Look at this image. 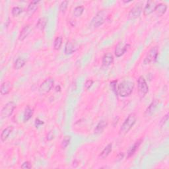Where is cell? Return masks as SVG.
Returning a JSON list of instances; mask_svg holds the SVG:
<instances>
[{
  "label": "cell",
  "instance_id": "cell-34",
  "mask_svg": "<svg viewBox=\"0 0 169 169\" xmlns=\"http://www.w3.org/2000/svg\"><path fill=\"white\" fill-rule=\"evenodd\" d=\"M168 114H167L165 115L164 117L162 119V120L161 121V126H163L165 123H166L168 121Z\"/></svg>",
  "mask_w": 169,
  "mask_h": 169
},
{
  "label": "cell",
  "instance_id": "cell-7",
  "mask_svg": "<svg viewBox=\"0 0 169 169\" xmlns=\"http://www.w3.org/2000/svg\"><path fill=\"white\" fill-rule=\"evenodd\" d=\"M137 87H138L139 93L142 97H145V95L149 91V87H148L146 81L143 76H140L137 80Z\"/></svg>",
  "mask_w": 169,
  "mask_h": 169
},
{
  "label": "cell",
  "instance_id": "cell-28",
  "mask_svg": "<svg viewBox=\"0 0 169 169\" xmlns=\"http://www.w3.org/2000/svg\"><path fill=\"white\" fill-rule=\"evenodd\" d=\"M22 8H19V7H14V8L12 9L11 11V13H12V15L13 17H17L20 14L22 13Z\"/></svg>",
  "mask_w": 169,
  "mask_h": 169
},
{
  "label": "cell",
  "instance_id": "cell-26",
  "mask_svg": "<svg viewBox=\"0 0 169 169\" xmlns=\"http://www.w3.org/2000/svg\"><path fill=\"white\" fill-rule=\"evenodd\" d=\"M84 11V8L83 6H77L73 11V15L76 17H79L82 15Z\"/></svg>",
  "mask_w": 169,
  "mask_h": 169
},
{
  "label": "cell",
  "instance_id": "cell-2",
  "mask_svg": "<svg viewBox=\"0 0 169 169\" xmlns=\"http://www.w3.org/2000/svg\"><path fill=\"white\" fill-rule=\"evenodd\" d=\"M136 122V115L134 113H132L129 114L128 118L126 119L122 125L119 131V134L124 136L127 134L129 132V131L131 129L133 126H134Z\"/></svg>",
  "mask_w": 169,
  "mask_h": 169
},
{
  "label": "cell",
  "instance_id": "cell-37",
  "mask_svg": "<svg viewBox=\"0 0 169 169\" xmlns=\"http://www.w3.org/2000/svg\"><path fill=\"white\" fill-rule=\"evenodd\" d=\"M132 2V1H127V2H126V1H124V3H128V2Z\"/></svg>",
  "mask_w": 169,
  "mask_h": 169
},
{
  "label": "cell",
  "instance_id": "cell-17",
  "mask_svg": "<svg viewBox=\"0 0 169 169\" xmlns=\"http://www.w3.org/2000/svg\"><path fill=\"white\" fill-rule=\"evenodd\" d=\"M142 141H143L142 139H140L139 140H137V142L134 144H133V145L132 147H130V149L128 151V153H127V155H128L127 158H129V157H132L133 155H134V153L136 152V151L137 150V149H138V147L141 145V143H142Z\"/></svg>",
  "mask_w": 169,
  "mask_h": 169
},
{
  "label": "cell",
  "instance_id": "cell-1",
  "mask_svg": "<svg viewBox=\"0 0 169 169\" xmlns=\"http://www.w3.org/2000/svg\"><path fill=\"white\" fill-rule=\"evenodd\" d=\"M135 84L130 81H124L118 85V94L121 97L129 96L133 92Z\"/></svg>",
  "mask_w": 169,
  "mask_h": 169
},
{
  "label": "cell",
  "instance_id": "cell-24",
  "mask_svg": "<svg viewBox=\"0 0 169 169\" xmlns=\"http://www.w3.org/2000/svg\"><path fill=\"white\" fill-rule=\"evenodd\" d=\"M74 52H75V49H74V46H73V44H72V42H71L70 41H68L65 46V54L67 55L72 54Z\"/></svg>",
  "mask_w": 169,
  "mask_h": 169
},
{
  "label": "cell",
  "instance_id": "cell-18",
  "mask_svg": "<svg viewBox=\"0 0 169 169\" xmlns=\"http://www.w3.org/2000/svg\"><path fill=\"white\" fill-rule=\"evenodd\" d=\"M13 126H9L8 127H7L5 129H4L2 132L1 134V139L3 142H5L7 139L8 138V137L9 135L11 133L13 130Z\"/></svg>",
  "mask_w": 169,
  "mask_h": 169
},
{
  "label": "cell",
  "instance_id": "cell-5",
  "mask_svg": "<svg viewBox=\"0 0 169 169\" xmlns=\"http://www.w3.org/2000/svg\"><path fill=\"white\" fill-rule=\"evenodd\" d=\"M54 84V80L52 78H48L46 79L42 83L39 87V93L42 95L47 94L50 91Z\"/></svg>",
  "mask_w": 169,
  "mask_h": 169
},
{
  "label": "cell",
  "instance_id": "cell-22",
  "mask_svg": "<svg viewBox=\"0 0 169 169\" xmlns=\"http://www.w3.org/2000/svg\"><path fill=\"white\" fill-rule=\"evenodd\" d=\"M112 143H110V144H108V145L107 146H106L104 149L103 150V151L100 153V155L99 157L101 158H107L108 156V155L110 153V152L112 151Z\"/></svg>",
  "mask_w": 169,
  "mask_h": 169
},
{
  "label": "cell",
  "instance_id": "cell-19",
  "mask_svg": "<svg viewBox=\"0 0 169 169\" xmlns=\"http://www.w3.org/2000/svg\"><path fill=\"white\" fill-rule=\"evenodd\" d=\"M107 123L106 121L104 120H101L99 122H98V124L97 125L96 128L94 129V133H96V134H99V133H101L104 131V128L107 127Z\"/></svg>",
  "mask_w": 169,
  "mask_h": 169
},
{
  "label": "cell",
  "instance_id": "cell-10",
  "mask_svg": "<svg viewBox=\"0 0 169 169\" xmlns=\"http://www.w3.org/2000/svg\"><path fill=\"white\" fill-rule=\"evenodd\" d=\"M32 31H33V26L31 24H27L26 26L24 27L22 30L21 31L19 36V40L21 41L24 40L29 37V35L32 33Z\"/></svg>",
  "mask_w": 169,
  "mask_h": 169
},
{
  "label": "cell",
  "instance_id": "cell-11",
  "mask_svg": "<svg viewBox=\"0 0 169 169\" xmlns=\"http://www.w3.org/2000/svg\"><path fill=\"white\" fill-rule=\"evenodd\" d=\"M157 3L154 1H149L147 2V4L143 9V14L145 16L149 15L150 14L153 13L157 7Z\"/></svg>",
  "mask_w": 169,
  "mask_h": 169
},
{
  "label": "cell",
  "instance_id": "cell-29",
  "mask_svg": "<svg viewBox=\"0 0 169 169\" xmlns=\"http://www.w3.org/2000/svg\"><path fill=\"white\" fill-rule=\"evenodd\" d=\"M117 80H114L110 82V87L112 90V91L115 93V94L117 96L118 94V89H117Z\"/></svg>",
  "mask_w": 169,
  "mask_h": 169
},
{
  "label": "cell",
  "instance_id": "cell-6",
  "mask_svg": "<svg viewBox=\"0 0 169 169\" xmlns=\"http://www.w3.org/2000/svg\"><path fill=\"white\" fill-rule=\"evenodd\" d=\"M158 54V50L157 46L153 47L147 53L145 58L144 59L143 63L145 65L149 64V63L155 62L157 60V56Z\"/></svg>",
  "mask_w": 169,
  "mask_h": 169
},
{
  "label": "cell",
  "instance_id": "cell-12",
  "mask_svg": "<svg viewBox=\"0 0 169 169\" xmlns=\"http://www.w3.org/2000/svg\"><path fill=\"white\" fill-rule=\"evenodd\" d=\"M114 62V56L111 53L108 52L105 54L103 58V67L104 68H108L110 66L111 64H112Z\"/></svg>",
  "mask_w": 169,
  "mask_h": 169
},
{
  "label": "cell",
  "instance_id": "cell-33",
  "mask_svg": "<svg viewBox=\"0 0 169 169\" xmlns=\"http://www.w3.org/2000/svg\"><path fill=\"white\" fill-rule=\"evenodd\" d=\"M44 124V122L40 120L39 118H37L35 120V126H36L37 128H38V126H40L41 125H43Z\"/></svg>",
  "mask_w": 169,
  "mask_h": 169
},
{
  "label": "cell",
  "instance_id": "cell-9",
  "mask_svg": "<svg viewBox=\"0 0 169 169\" xmlns=\"http://www.w3.org/2000/svg\"><path fill=\"white\" fill-rule=\"evenodd\" d=\"M130 47V45L128 44H124L123 42H119L116 47L115 50V55L116 57L120 58L122 55H124V53L128 50V49Z\"/></svg>",
  "mask_w": 169,
  "mask_h": 169
},
{
  "label": "cell",
  "instance_id": "cell-16",
  "mask_svg": "<svg viewBox=\"0 0 169 169\" xmlns=\"http://www.w3.org/2000/svg\"><path fill=\"white\" fill-rule=\"evenodd\" d=\"M167 9V5L161 3L157 5L155 10V12L157 16L161 17V16H163L164 14L166 13Z\"/></svg>",
  "mask_w": 169,
  "mask_h": 169
},
{
  "label": "cell",
  "instance_id": "cell-21",
  "mask_svg": "<svg viewBox=\"0 0 169 169\" xmlns=\"http://www.w3.org/2000/svg\"><path fill=\"white\" fill-rule=\"evenodd\" d=\"M33 115V110L29 106H27L25 108L24 113V117H23V120L24 122H27L31 118L32 116Z\"/></svg>",
  "mask_w": 169,
  "mask_h": 169
},
{
  "label": "cell",
  "instance_id": "cell-8",
  "mask_svg": "<svg viewBox=\"0 0 169 169\" xmlns=\"http://www.w3.org/2000/svg\"><path fill=\"white\" fill-rule=\"evenodd\" d=\"M142 5L141 3H137L133 8L130 10L128 14L129 19H135L139 17L142 13Z\"/></svg>",
  "mask_w": 169,
  "mask_h": 169
},
{
  "label": "cell",
  "instance_id": "cell-20",
  "mask_svg": "<svg viewBox=\"0 0 169 169\" xmlns=\"http://www.w3.org/2000/svg\"><path fill=\"white\" fill-rule=\"evenodd\" d=\"M48 19L46 17H41L39 19H38V22L36 24V27L38 30H44L47 24Z\"/></svg>",
  "mask_w": 169,
  "mask_h": 169
},
{
  "label": "cell",
  "instance_id": "cell-31",
  "mask_svg": "<svg viewBox=\"0 0 169 169\" xmlns=\"http://www.w3.org/2000/svg\"><path fill=\"white\" fill-rule=\"evenodd\" d=\"M93 84V80H91V79L87 80V81L85 82V83H84V89H85L86 90H88L91 86H92Z\"/></svg>",
  "mask_w": 169,
  "mask_h": 169
},
{
  "label": "cell",
  "instance_id": "cell-35",
  "mask_svg": "<svg viewBox=\"0 0 169 169\" xmlns=\"http://www.w3.org/2000/svg\"><path fill=\"white\" fill-rule=\"evenodd\" d=\"M124 157V153H120L118 155V156H117V161H120V160H122V158H123V157Z\"/></svg>",
  "mask_w": 169,
  "mask_h": 169
},
{
  "label": "cell",
  "instance_id": "cell-32",
  "mask_svg": "<svg viewBox=\"0 0 169 169\" xmlns=\"http://www.w3.org/2000/svg\"><path fill=\"white\" fill-rule=\"evenodd\" d=\"M31 165L29 161H25L24 162L23 164L21 165V168H31Z\"/></svg>",
  "mask_w": 169,
  "mask_h": 169
},
{
  "label": "cell",
  "instance_id": "cell-23",
  "mask_svg": "<svg viewBox=\"0 0 169 169\" xmlns=\"http://www.w3.org/2000/svg\"><path fill=\"white\" fill-rule=\"evenodd\" d=\"M26 63V59L22 58H19L17 59V60L15 62V64H14V68L15 69H19L21 68H22L25 65Z\"/></svg>",
  "mask_w": 169,
  "mask_h": 169
},
{
  "label": "cell",
  "instance_id": "cell-36",
  "mask_svg": "<svg viewBox=\"0 0 169 169\" xmlns=\"http://www.w3.org/2000/svg\"><path fill=\"white\" fill-rule=\"evenodd\" d=\"M53 138H54V136H53V133H52V132H49V133L48 134V136H47V139L48 140H52Z\"/></svg>",
  "mask_w": 169,
  "mask_h": 169
},
{
  "label": "cell",
  "instance_id": "cell-3",
  "mask_svg": "<svg viewBox=\"0 0 169 169\" xmlns=\"http://www.w3.org/2000/svg\"><path fill=\"white\" fill-rule=\"evenodd\" d=\"M108 17V12L106 10H102L98 12L92 20L91 24L94 28L101 26L107 20Z\"/></svg>",
  "mask_w": 169,
  "mask_h": 169
},
{
  "label": "cell",
  "instance_id": "cell-14",
  "mask_svg": "<svg viewBox=\"0 0 169 169\" xmlns=\"http://www.w3.org/2000/svg\"><path fill=\"white\" fill-rule=\"evenodd\" d=\"M158 103H159V100H157V99L153 100L152 101V103L149 104V107H148L147 108V110L145 112V116H149L152 114L153 113V112L156 110Z\"/></svg>",
  "mask_w": 169,
  "mask_h": 169
},
{
  "label": "cell",
  "instance_id": "cell-13",
  "mask_svg": "<svg viewBox=\"0 0 169 169\" xmlns=\"http://www.w3.org/2000/svg\"><path fill=\"white\" fill-rule=\"evenodd\" d=\"M13 89V84L10 81L3 82L0 88V93L2 95H6L9 94Z\"/></svg>",
  "mask_w": 169,
  "mask_h": 169
},
{
  "label": "cell",
  "instance_id": "cell-15",
  "mask_svg": "<svg viewBox=\"0 0 169 169\" xmlns=\"http://www.w3.org/2000/svg\"><path fill=\"white\" fill-rule=\"evenodd\" d=\"M39 2V1H33L30 3V4L29 5V7H28L27 10V15L29 17L33 16L34 13L36 12V11L38 9V4Z\"/></svg>",
  "mask_w": 169,
  "mask_h": 169
},
{
  "label": "cell",
  "instance_id": "cell-25",
  "mask_svg": "<svg viewBox=\"0 0 169 169\" xmlns=\"http://www.w3.org/2000/svg\"><path fill=\"white\" fill-rule=\"evenodd\" d=\"M62 44V38L61 37H58L54 40V48L56 50H58L60 49Z\"/></svg>",
  "mask_w": 169,
  "mask_h": 169
},
{
  "label": "cell",
  "instance_id": "cell-30",
  "mask_svg": "<svg viewBox=\"0 0 169 169\" xmlns=\"http://www.w3.org/2000/svg\"><path fill=\"white\" fill-rule=\"evenodd\" d=\"M68 1H63L62 2V3L60 4V7H59V9H60V11L62 13H65V10L68 8Z\"/></svg>",
  "mask_w": 169,
  "mask_h": 169
},
{
  "label": "cell",
  "instance_id": "cell-4",
  "mask_svg": "<svg viewBox=\"0 0 169 169\" xmlns=\"http://www.w3.org/2000/svg\"><path fill=\"white\" fill-rule=\"evenodd\" d=\"M16 108V104L13 101L9 102L7 103L3 108H2L1 112V117L2 119L7 118L10 117L13 113V111Z\"/></svg>",
  "mask_w": 169,
  "mask_h": 169
},
{
  "label": "cell",
  "instance_id": "cell-27",
  "mask_svg": "<svg viewBox=\"0 0 169 169\" xmlns=\"http://www.w3.org/2000/svg\"><path fill=\"white\" fill-rule=\"evenodd\" d=\"M70 140H71V137L70 136H65L64 138H63L61 144L62 149H65V148L69 145Z\"/></svg>",
  "mask_w": 169,
  "mask_h": 169
}]
</instances>
